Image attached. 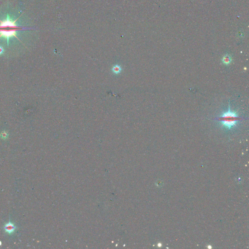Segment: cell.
Masks as SVG:
<instances>
[{
	"instance_id": "7",
	"label": "cell",
	"mask_w": 249,
	"mask_h": 249,
	"mask_svg": "<svg viewBox=\"0 0 249 249\" xmlns=\"http://www.w3.org/2000/svg\"><path fill=\"white\" fill-rule=\"evenodd\" d=\"M4 48L0 46V55L3 54L4 53Z\"/></svg>"
},
{
	"instance_id": "2",
	"label": "cell",
	"mask_w": 249,
	"mask_h": 249,
	"mask_svg": "<svg viewBox=\"0 0 249 249\" xmlns=\"http://www.w3.org/2000/svg\"><path fill=\"white\" fill-rule=\"evenodd\" d=\"M241 119L236 112L231 111L229 107V110L222 114L217 120L221 122L222 126L228 129H231L236 126L238 122Z\"/></svg>"
},
{
	"instance_id": "6",
	"label": "cell",
	"mask_w": 249,
	"mask_h": 249,
	"mask_svg": "<svg viewBox=\"0 0 249 249\" xmlns=\"http://www.w3.org/2000/svg\"><path fill=\"white\" fill-rule=\"evenodd\" d=\"M2 137L3 138H6L7 137V133H3L2 134Z\"/></svg>"
},
{
	"instance_id": "5",
	"label": "cell",
	"mask_w": 249,
	"mask_h": 249,
	"mask_svg": "<svg viewBox=\"0 0 249 249\" xmlns=\"http://www.w3.org/2000/svg\"><path fill=\"white\" fill-rule=\"evenodd\" d=\"M112 71L114 74L117 75L121 72L122 71V68L120 65H116L112 67Z\"/></svg>"
},
{
	"instance_id": "3",
	"label": "cell",
	"mask_w": 249,
	"mask_h": 249,
	"mask_svg": "<svg viewBox=\"0 0 249 249\" xmlns=\"http://www.w3.org/2000/svg\"><path fill=\"white\" fill-rule=\"evenodd\" d=\"M15 228H16V227H15V226L13 225V224H12L11 222L8 223L5 226V231L9 233H12L14 231Z\"/></svg>"
},
{
	"instance_id": "4",
	"label": "cell",
	"mask_w": 249,
	"mask_h": 249,
	"mask_svg": "<svg viewBox=\"0 0 249 249\" xmlns=\"http://www.w3.org/2000/svg\"><path fill=\"white\" fill-rule=\"evenodd\" d=\"M222 62L224 64L226 65H229L232 62V58L231 56L228 54H226L225 55H224V56L222 57Z\"/></svg>"
},
{
	"instance_id": "1",
	"label": "cell",
	"mask_w": 249,
	"mask_h": 249,
	"mask_svg": "<svg viewBox=\"0 0 249 249\" xmlns=\"http://www.w3.org/2000/svg\"><path fill=\"white\" fill-rule=\"evenodd\" d=\"M17 21H13L7 15L6 20L2 21L0 20V38L3 37L7 39V45H8L9 39L13 37H16L19 39L17 36V31L20 29V27L16 24Z\"/></svg>"
}]
</instances>
